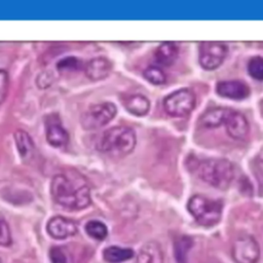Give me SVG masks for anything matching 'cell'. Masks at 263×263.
<instances>
[{
  "label": "cell",
  "instance_id": "8992f818",
  "mask_svg": "<svg viewBox=\"0 0 263 263\" xmlns=\"http://www.w3.org/2000/svg\"><path fill=\"white\" fill-rule=\"evenodd\" d=\"M116 107L110 102L90 106L81 116V126L86 130L98 129L110 122L116 115Z\"/></svg>",
  "mask_w": 263,
  "mask_h": 263
},
{
  "label": "cell",
  "instance_id": "8fae6325",
  "mask_svg": "<svg viewBox=\"0 0 263 263\" xmlns=\"http://www.w3.org/2000/svg\"><path fill=\"white\" fill-rule=\"evenodd\" d=\"M47 233L54 239H65L77 233L76 223L66 217L54 216L46 224Z\"/></svg>",
  "mask_w": 263,
  "mask_h": 263
},
{
  "label": "cell",
  "instance_id": "e0dca14e",
  "mask_svg": "<svg viewBox=\"0 0 263 263\" xmlns=\"http://www.w3.org/2000/svg\"><path fill=\"white\" fill-rule=\"evenodd\" d=\"M123 104L125 109L136 116H144L150 109L149 100L142 95L128 96L123 101Z\"/></svg>",
  "mask_w": 263,
  "mask_h": 263
},
{
  "label": "cell",
  "instance_id": "30bf717a",
  "mask_svg": "<svg viewBox=\"0 0 263 263\" xmlns=\"http://www.w3.org/2000/svg\"><path fill=\"white\" fill-rule=\"evenodd\" d=\"M228 136L234 140H245L250 132L249 122L240 112L228 109L224 123Z\"/></svg>",
  "mask_w": 263,
  "mask_h": 263
},
{
  "label": "cell",
  "instance_id": "44dd1931",
  "mask_svg": "<svg viewBox=\"0 0 263 263\" xmlns=\"http://www.w3.org/2000/svg\"><path fill=\"white\" fill-rule=\"evenodd\" d=\"M83 68H84L83 62L76 57H66V58L61 59L57 63L58 71L63 74L77 72Z\"/></svg>",
  "mask_w": 263,
  "mask_h": 263
},
{
  "label": "cell",
  "instance_id": "d6986e66",
  "mask_svg": "<svg viewBox=\"0 0 263 263\" xmlns=\"http://www.w3.org/2000/svg\"><path fill=\"white\" fill-rule=\"evenodd\" d=\"M227 111V108H215L205 112L200 118L201 126L205 128L219 127L224 123Z\"/></svg>",
  "mask_w": 263,
  "mask_h": 263
},
{
  "label": "cell",
  "instance_id": "7a4b0ae2",
  "mask_svg": "<svg viewBox=\"0 0 263 263\" xmlns=\"http://www.w3.org/2000/svg\"><path fill=\"white\" fill-rule=\"evenodd\" d=\"M136 142V134L133 128L117 125L104 132L98 142V149L113 156H124L134 150Z\"/></svg>",
  "mask_w": 263,
  "mask_h": 263
},
{
  "label": "cell",
  "instance_id": "5bb4252c",
  "mask_svg": "<svg viewBox=\"0 0 263 263\" xmlns=\"http://www.w3.org/2000/svg\"><path fill=\"white\" fill-rule=\"evenodd\" d=\"M14 137V142L16 149L18 151V154L24 162H28L31 160L34 156L35 153V144L30 137V135L23 130V129H17L13 134Z\"/></svg>",
  "mask_w": 263,
  "mask_h": 263
},
{
  "label": "cell",
  "instance_id": "3957f363",
  "mask_svg": "<svg viewBox=\"0 0 263 263\" xmlns=\"http://www.w3.org/2000/svg\"><path fill=\"white\" fill-rule=\"evenodd\" d=\"M198 176L206 184L224 190L229 187L234 177V168L230 161L222 158L203 160L198 166Z\"/></svg>",
  "mask_w": 263,
  "mask_h": 263
},
{
  "label": "cell",
  "instance_id": "ffe728a7",
  "mask_svg": "<svg viewBox=\"0 0 263 263\" xmlns=\"http://www.w3.org/2000/svg\"><path fill=\"white\" fill-rule=\"evenodd\" d=\"M193 241L188 236H181L175 241V257L178 263H187V257Z\"/></svg>",
  "mask_w": 263,
  "mask_h": 263
},
{
  "label": "cell",
  "instance_id": "7402d4cb",
  "mask_svg": "<svg viewBox=\"0 0 263 263\" xmlns=\"http://www.w3.org/2000/svg\"><path fill=\"white\" fill-rule=\"evenodd\" d=\"M85 232L97 240H104L108 235L107 226L98 220H90L85 224Z\"/></svg>",
  "mask_w": 263,
  "mask_h": 263
},
{
  "label": "cell",
  "instance_id": "6da1fadb",
  "mask_svg": "<svg viewBox=\"0 0 263 263\" xmlns=\"http://www.w3.org/2000/svg\"><path fill=\"white\" fill-rule=\"evenodd\" d=\"M50 193L54 202L67 210H82L91 202L88 185L82 179L73 180L65 174H58L52 178Z\"/></svg>",
  "mask_w": 263,
  "mask_h": 263
},
{
  "label": "cell",
  "instance_id": "2e32d148",
  "mask_svg": "<svg viewBox=\"0 0 263 263\" xmlns=\"http://www.w3.org/2000/svg\"><path fill=\"white\" fill-rule=\"evenodd\" d=\"M179 54V45L175 42H163L155 50L156 62L162 66H171Z\"/></svg>",
  "mask_w": 263,
  "mask_h": 263
},
{
  "label": "cell",
  "instance_id": "4fadbf2b",
  "mask_svg": "<svg viewBox=\"0 0 263 263\" xmlns=\"http://www.w3.org/2000/svg\"><path fill=\"white\" fill-rule=\"evenodd\" d=\"M83 70L88 79L92 81H98L109 76L112 70V64L108 59L98 57L89 60L84 65Z\"/></svg>",
  "mask_w": 263,
  "mask_h": 263
},
{
  "label": "cell",
  "instance_id": "484cf974",
  "mask_svg": "<svg viewBox=\"0 0 263 263\" xmlns=\"http://www.w3.org/2000/svg\"><path fill=\"white\" fill-rule=\"evenodd\" d=\"M49 260L51 263H69L65 250L61 247L53 246L49 250Z\"/></svg>",
  "mask_w": 263,
  "mask_h": 263
},
{
  "label": "cell",
  "instance_id": "277c9868",
  "mask_svg": "<svg viewBox=\"0 0 263 263\" xmlns=\"http://www.w3.org/2000/svg\"><path fill=\"white\" fill-rule=\"evenodd\" d=\"M187 208L196 222L200 225L213 226L221 219L223 204L220 200L196 194L189 199Z\"/></svg>",
  "mask_w": 263,
  "mask_h": 263
},
{
  "label": "cell",
  "instance_id": "83f0119b",
  "mask_svg": "<svg viewBox=\"0 0 263 263\" xmlns=\"http://www.w3.org/2000/svg\"><path fill=\"white\" fill-rule=\"evenodd\" d=\"M254 172L260 187L263 189V160H258V162L255 163Z\"/></svg>",
  "mask_w": 263,
  "mask_h": 263
},
{
  "label": "cell",
  "instance_id": "ba28073f",
  "mask_svg": "<svg viewBox=\"0 0 263 263\" xmlns=\"http://www.w3.org/2000/svg\"><path fill=\"white\" fill-rule=\"evenodd\" d=\"M231 254L236 263H256L260 257L259 243L253 236L242 235L234 240Z\"/></svg>",
  "mask_w": 263,
  "mask_h": 263
},
{
  "label": "cell",
  "instance_id": "52a82bcc",
  "mask_svg": "<svg viewBox=\"0 0 263 263\" xmlns=\"http://www.w3.org/2000/svg\"><path fill=\"white\" fill-rule=\"evenodd\" d=\"M227 51L228 47L223 42H202L199 45V64L205 70H215L223 63Z\"/></svg>",
  "mask_w": 263,
  "mask_h": 263
},
{
  "label": "cell",
  "instance_id": "9c48e42d",
  "mask_svg": "<svg viewBox=\"0 0 263 263\" xmlns=\"http://www.w3.org/2000/svg\"><path fill=\"white\" fill-rule=\"evenodd\" d=\"M45 137L47 143L54 148H64L69 142V135L64 128L62 121L57 114L46 116Z\"/></svg>",
  "mask_w": 263,
  "mask_h": 263
},
{
  "label": "cell",
  "instance_id": "4316f807",
  "mask_svg": "<svg viewBox=\"0 0 263 263\" xmlns=\"http://www.w3.org/2000/svg\"><path fill=\"white\" fill-rule=\"evenodd\" d=\"M9 85V77L5 70L0 69V104L4 101Z\"/></svg>",
  "mask_w": 263,
  "mask_h": 263
},
{
  "label": "cell",
  "instance_id": "5b68a950",
  "mask_svg": "<svg viewBox=\"0 0 263 263\" xmlns=\"http://www.w3.org/2000/svg\"><path fill=\"white\" fill-rule=\"evenodd\" d=\"M196 99L193 91L188 88H180L173 91L163 100V108L172 117H184L195 107Z\"/></svg>",
  "mask_w": 263,
  "mask_h": 263
},
{
  "label": "cell",
  "instance_id": "9a60e30c",
  "mask_svg": "<svg viewBox=\"0 0 263 263\" xmlns=\"http://www.w3.org/2000/svg\"><path fill=\"white\" fill-rule=\"evenodd\" d=\"M137 263H163V253L157 241L146 242L137 255Z\"/></svg>",
  "mask_w": 263,
  "mask_h": 263
},
{
  "label": "cell",
  "instance_id": "cb8c5ba5",
  "mask_svg": "<svg viewBox=\"0 0 263 263\" xmlns=\"http://www.w3.org/2000/svg\"><path fill=\"white\" fill-rule=\"evenodd\" d=\"M248 72L253 78L263 80V57L251 58L248 63Z\"/></svg>",
  "mask_w": 263,
  "mask_h": 263
},
{
  "label": "cell",
  "instance_id": "7c38bea8",
  "mask_svg": "<svg viewBox=\"0 0 263 263\" xmlns=\"http://www.w3.org/2000/svg\"><path fill=\"white\" fill-rule=\"evenodd\" d=\"M216 89L219 96L234 100H241L250 95L249 85L241 80L220 81L217 83Z\"/></svg>",
  "mask_w": 263,
  "mask_h": 263
},
{
  "label": "cell",
  "instance_id": "ac0fdd59",
  "mask_svg": "<svg viewBox=\"0 0 263 263\" xmlns=\"http://www.w3.org/2000/svg\"><path fill=\"white\" fill-rule=\"evenodd\" d=\"M134 251L117 246H111L103 251V258L108 263H120L134 257Z\"/></svg>",
  "mask_w": 263,
  "mask_h": 263
},
{
  "label": "cell",
  "instance_id": "603a6c76",
  "mask_svg": "<svg viewBox=\"0 0 263 263\" xmlns=\"http://www.w3.org/2000/svg\"><path fill=\"white\" fill-rule=\"evenodd\" d=\"M144 77L152 84H162L166 80V76L163 70L157 66H148L143 73Z\"/></svg>",
  "mask_w": 263,
  "mask_h": 263
},
{
  "label": "cell",
  "instance_id": "d4e9b609",
  "mask_svg": "<svg viewBox=\"0 0 263 263\" xmlns=\"http://www.w3.org/2000/svg\"><path fill=\"white\" fill-rule=\"evenodd\" d=\"M11 245V233L8 223L0 214V246L8 247Z\"/></svg>",
  "mask_w": 263,
  "mask_h": 263
}]
</instances>
